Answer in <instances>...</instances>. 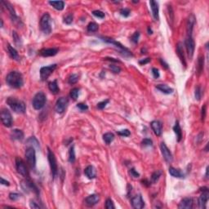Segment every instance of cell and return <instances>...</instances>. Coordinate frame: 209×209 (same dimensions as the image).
Returning a JSON list of instances; mask_svg holds the SVG:
<instances>
[{"instance_id": "cell-62", "label": "cell", "mask_w": 209, "mask_h": 209, "mask_svg": "<svg viewBox=\"0 0 209 209\" xmlns=\"http://www.w3.org/2000/svg\"><path fill=\"white\" fill-rule=\"evenodd\" d=\"M148 32H149V33H148L149 35H151V34H152V30H151V29H150L149 27L148 28Z\"/></svg>"}, {"instance_id": "cell-29", "label": "cell", "mask_w": 209, "mask_h": 209, "mask_svg": "<svg viewBox=\"0 0 209 209\" xmlns=\"http://www.w3.org/2000/svg\"><path fill=\"white\" fill-rule=\"evenodd\" d=\"M173 131L176 135L177 141H181L182 139V131H181V128L178 121H176L175 123V126L173 127Z\"/></svg>"}, {"instance_id": "cell-54", "label": "cell", "mask_w": 209, "mask_h": 209, "mask_svg": "<svg viewBox=\"0 0 209 209\" xmlns=\"http://www.w3.org/2000/svg\"><path fill=\"white\" fill-rule=\"evenodd\" d=\"M129 173H130V175L132 176V177H135V178H137V177H139L140 176V174L136 171L134 168H131V169H130V171H129Z\"/></svg>"}, {"instance_id": "cell-53", "label": "cell", "mask_w": 209, "mask_h": 209, "mask_svg": "<svg viewBox=\"0 0 209 209\" xmlns=\"http://www.w3.org/2000/svg\"><path fill=\"white\" fill-rule=\"evenodd\" d=\"M152 140L148 138H145L142 140V145L144 146H150V145H152Z\"/></svg>"}, {"instance_id": "cell-47", "label": "cell", "mask_w": 209, "mask_h": 209, "mask_svg": "<svg viewBox=\"0 0 209 209\" xmlns=\"http://www.w3.org/2000/svg\"><path fill=\"white\" fill-rule=\"evenodd\" d=\"M118 134L119 136H129L131 135V132L128 129H123V130L118 131Z\"/></svg>"}, {"instance_id": "cell-50", "label": "cell", "mask_w": 209, "mask_h": 209, "mask_svg": "<svg viewBox=\"0 0 209 209\" xmlns=\"http://www.w3.org/2000/svg\"><path fill=\"white\" fill-rule=\"evenodd\" d=\"M73 21V15H68V16H66L65 18H64V22H65V24H67V25H70L71 24Z\"/></svg>"}, {"instance_id": "cell-20", "label": "cell", "mask_w": 209, "mask_h": 209, "mask_svg": "<svg viewBox=\"0 0 209 209\" xmlns=\"http://www.w3.org/2000/svg\"><path fill=\"white\" fill-rule=\"evenodd\" d=\"M195 24V17L194 16L191 14L187 21V26H186V30H187V36H192V33H193V29H194V26Z\"/></svg>"}, {"instance_id": "cell-59", "label": "cell", "mask_w": 209, "mask_h": 209, "mask_svg": "<svg viewBox=\"0 0 209 209\" xmlns=\"http://www.w3.org/2000/svg\"><path fill=\"white\" fill-rule=\"evenodd\" d=\"M160 62H161V64H162V65H163V67H164L165 69H168V65H167V63H166L165 61H163V59H161V60H160Z\"/></svg>"}, {"instance_id": "cell-57", "label": "cell", "mask_w": 209, "mask_h": 209, "mask_svg": "<svg viewBox=\"0 0 209 209\" xmlns=\"http://www.w3.org/2000/svg\"><path fill=\"white\" fill-rule=\"evenodd\" d=\"M150 61V58H145V59H144V60H141V61H139V63L140 65H145V64H147Z\"/></svg>"}, {"instance_id": "cell-40", "label": "cell", "mask_w": 209, "mask_h": 209, "mask_svg": "<svg viewBox=\"0 0 209 209\" xmlns=\"http://www.w3.org/2000/svg\"><path fill=\"white\" fill-rule=\"evenodd\" d=\"M27 143L28 144H32L33 145V147L36 146V147H39V141L37 140V139L35 138V136H32L30 139H28L27 140Z\"/></svg>"}, {"instance_id": "cell-15", "label": "cell", "mask_w": 209, "mask_h": 209, "mask_svg": "<svg viewBox=\"0 0 209 209\" xmlns=\"http://www.w3.org/2000/svg\"><path fill=\"white\" fill-rule=\"evenodd\" d=\"M131 203L132 208H134L136 209H141L145 207V202L142 199V196L140 194L133 197L131 199Z\"/></svg>"}, {"instance_id": "cell-58", "label": "cell", "mask_w": 209, "mask_h": 209, "mask_svg": "<svg viewBox=\"0 0 209 209\" xmlns=\"http://www.w3.org/2000/svg\"><path fill=\"white\" fill-rule=\"evenodd\" d=\"M1 184H2V185H8V186L9 185H10L9 181H8L4 180V179L3 178V177L1 178Z\"/></svg>"}, {"instance_id": "cell-48", "label": "cell", "mask_w": 209, "mask_h": 209, "mask_svg": "<svg viewBox=\"0 0 209 209\" xmlns=\"http://www.w3.org/2000/svg\"><path fill=\"white\" fill-rule=\"evenodd\" d=\"M92 14L98 18H104L105 17V13L101 11H99V10H96V11H93L92 12Z\"/></svg>"}, {"instance_id": "cell-6", "label": "cell", "mask_w": 209, "mask_h": 209, "mask_svg": "<svg viewBox=\"0 0 209 209\" xmlns=\"http://www.w3.org/2000/svg\"><path fill=\"white\" fill-rule=\"evenodd\" d=\"M45 103H46V96L43 91H39L34 97L32 105L35 109L39 110L44 107Z\"/></svg>"}, {"instance_id": "cell-31", "label": "cell", "mask_w": 209, "mask_h": 209, "mask_svg": "<svg viewBox=\"0 0 209 209\" xmlns=\"http://www.w3.org/2000/svg\"><path fill=\"white\" fill-rule=\"evenodd\" d=\"M48 88L49 90L52 91L53 94H57L59 91V87L57 85V80H54L52 82H50L48 83Z\"/></svg>"}, {"instance_id": "cell-55", "label": "cell", "mask_w": 209, "mask_h": 209, "mask_svg": "<svg viewBox=\"0 0 209 209\" xmlns=\"http://www.w3.org/2000/svg\"><path fill=\"white\" fill-rule=\"evenodd\" d=\"M30 207L31 208H34V209H38V208H40L41 207H40V205L38 204L37 203H35L34 200H31L30 203Z\"/></svg>"}, {"instance_id": "cell-33", "label": "cell", "mask_w": 209, "mask_h": 209, "mask_svg": "<svg viewBox=\"0 0 209 209\" xmlns=\"http://www.w3.org/2000/svg\"><path fill=\"white\" fill-rule=\"evenodd\" d=\"M103 140H104L105 144L109 145L114 140V135L112 132H107V133L103 135Z\"/></svg>"}, {"instance_id": "cell-32", "label": "cell", "mask_w": 209, "mask_h": 209, "mask_svg": "<svg viewBox=\"0 0 209 209\" xmlns=\"http://www.w3.org/2000/svg\"><path fill=\"white\" fill-rule=\"evenodd\" d=\"M203 64H204V58L203 57H200L198 60V65H197V73L200 75L203 70Z\"/></svg>"}, {"instance_id": "cell-9", "label": "cell", "mask_w": 209, "mask_h": 209, "mask_svg": "<svg viewBox=\"0 0 209 209\" xmlns=\"http://www.w3.org/2000/svg\"><path fill=\"white\" fill-rule=\"evenodd\" d=\"M57 65L56 64L48 65V66H44L40 69V78L41 80H46L47 78L53 73V71L57 69Z\"/></svg>"}, {"instance_id": "cell-44", "label": "cell", "mask_w": 209, "mask_h": 209, "mask_svg": "<svg viewBox=\"0 0 209 209\" xmlns=\"http://www.w3.org/2000/svg\"><path fill=\"white\" fill-rule=\"evenodd\" d=\"M115 208L114 205H113V201L111 200L110 199H108L106 202H105V208L107 209H113Z\"/></svg>"}, {"instance_id": "cell-12", "label": "cell", "mask_w": 209, "mask_h": 209, "mask_svg": "<svg viewBox=\"0 0 209 209\" xmlns=\"http://www.w3.org/2000/svg\"><path fill=\"white\" fill-rule=\"evenodd\" d=\"M16 167L17 170V172L21 174L24 177H28L29 176V172L26 167V163L23 162L21 158H16Z\"/></svg>"}, {"instance_id": "cell-60", "label": "cell", "mask_w": 209, "mask_h": 209, "mask_svg": "<svg viewBox=\"0 0 209 209\" xmlns=\"http://www.w3.org/2000/svg\"><path fill=\"white\" fill-rule=\"evenodd\" d=\"M105 60L109 61H113V62H120L118 60H115L114 58H110V57H106V58H105Z\"/></svg>"}, {"instance_id": "cell-38", "label": "cell", "mask_w": 209, "mask_h": 209, "mask_svg": "<svg viewBox=\"0 0 209 209\" xmlns=\"http://www.w3.org/2000/svg\"><path fill=\"white\" fill-rule=\"evenodd\" d=\"M161 175H162L161 171H156V172H154L152 174V176H151V179H152L153 182L154 183L157 182L158 180L160 178Z\"/></svg>"}, {"instance_id": "cell-52", "label": "cell", "mask_w": 209, "mask_h": 209, "mask_svg": "<svg viewBox=\"0 0 209 209\" xmlns=\"http://www.w3.org/2000/svg\"><path fill=\"white\" fill-rule=\"evenodd\" d=\"M206 112H207V108H206V105H203L202 107V109H201V118H202V121L203 122L205 119V117H206Z\"/></svg>"}, {"instance_id": "cell-34", "label": "cell", "mask_w": 209, "mask_h": 209, "mask_svg": "<svg viewBox=\"0 0 209 209\" xmlns=\"http://www.w3.org/2000/svg\"><path fill=\"white\" fill-rule=\"evenodd\" d=\"M75 161V151H74V146L72 145L70 149L69 152V162L70 163H74Z\"/></svg>"}, {"instance_id": "cell-14", "label": "cell", "mask_w": 209, "mask_h": 209, "mask_svg": "<svg viewBox=\"0 0 209 209\" xmlns=\"http://www.w3.org/2000/svg\"><path fill=\"white\" fill-rule=\"evenodd\" d=\"M21 186L23 188V190L26 192H35L36 194H39V190L38 188L36 187L34 182H32L30 180H26V181H23L21 182Z\"/></svg>"}, {"instance_id": "cell-13", "label": "cell", "mask_w": 209, "mask_h": 209, "mask_svg": "<svg viewBox=\"0 0 209 209\" xmlns=\"http://www.w3.org/2000/svg\"><path fill=\"white\" fill-rule=\"evenodd\" d=\"M201 191H203L202 194L199 199V206L200 208H206V203L208 200L209 193L208 188L203 187L201 189Z\"/></svg>"}, {"instance_id": "cell-22", "label": "cell", "mask_w": 209, "mask_h": 209, "mask_svg": "<svg viewBox=\"0 0 209 209\" xmlns=\"http://www.w3.org/2000/svg\"><path fill=\"white\" fill-rule=\"evenodd\" d=\"M176 52L178 55L180 60L181 61L182 65L186 67V61H185V54H184V49H183V45L181 43H179L176 47Z\"/></svg>"}, {"instance_id": "cell-46", "label": "cell", "mask_w": 209, "mask_h": 209, "mask_svg": "<svg viewBox=\"0 0 209 209\" xmlns=\"http://www.w3.org/2000/svg\"><path fill=\"white\" fill-rule=\"evenodd\" d=\"M20 197H21V194H17V193H11V194H9V199L12 201L17 200V199H20Z\"/></svg>"}, {"instance_id": "cell-27", "label": "cell", "mask_w": 209, "mask_h": 209, "mask_svg": "<svg viewBox=\"0 0 209 209\" xmlns=\"http://www.w3.org/2000/svg\"><path fill=\"white\" fill-rule=\"evenodd\" d=\"M156 88L164 94H172L173 92V89L166 84H158L156 86Z\"/></svg>"}, {"instance_id": "cell-42", "label": "cell", "mask_w": 209, "mask_h": 209, "mask_svg": "<svg viewBox=\"0 0 209 209\" xmlns=\"http://www.w3.org/2000/svg\"><path fill=\"white\" fill-rule=\"evenodd\" d=\"M131 11L128 8H122L120 10V14L124 17H128L130 16Z\"/></svg>"}, {"instance_id": "cell-8", "label": "cell", "mask_w": 209, "mask_h": 209, "mask_svg": "<svg viewBox=\"0 0 209 209\" xmlns=\"http://www.w3.org/2000/svg\"><path fill=\"white\" fill-rule=\"evenodd\" d=\"M185 46L188 56L190 57V59H192V57L194 56V49H195V43H194V40L193 39V36H187L186 37V39L185 40Z\"/></svg>"}, {"instance_id": "cell-1", "label": "cell", "mask_w": 209, "mask_h": 209, "mask_svg": "<svg viewBox=\"0 0 209 209\" xmlns=\"http://www.w3.org/2000/svg\"><path fill=\"white\" fill-rule=\"evenodd\" d=\"M6 82L9 87L12 88H20L24 84V80L22 74L18 71H12L10 72L6 78Z\"/></svg>"}, {"instance_id": "cell-17", "label": "cell", "mask_w": 209, "mask_h": 209, "mask_svg": "<svg viewBox=\"0 0 209 209\" xmlns=\"http://www.w3.org/2000/svg\"><path fill=\"white\" fill-rule=\"evenodd\" d=\"M100 201V196L98 194H91V195L87 196V198L85 199V204L88 206V207H92L94 205H96V203H98V202Z\"/></svg>"}, {"instance_id": "cell-26", "label": "cell", "mask_w": 209, "mask_h": 209, "mask_svg": "<svg viewBox=\"0 0 209 209\" xmlns=\"http://www.w3.org/2000/svg\"><path fill=\"white\" fill-rule=\"evenodd\" d=\"M169 173L172 176L176 177V178H184L185 177V175L181 170L174 168L172 167H169Z\"/></svg>"}, {"instance_id": "cell-4", "label": "cell", "mask_w": 209, "mask_h": 209, "mask_svg": "<svg viewBox=\"0 0 209 209\" xmlns=\"http://www.w3.org/2000/svg\"><path fill=\"white\" fill-rule=\"evenodd\" d=\"M48 158L49 162V165L51 168V173L53 178H55L57 176L58 173V167H57V162L56 156L54 154V153L52 152L50 149H48Z\"/></svg>"}, {"instance_id": "cell-45", "label": "cell", "mask_w": 209, "mask_h": 209, "mask_svg": "<svg viewBox=\"0 0 209 209\" xmlns=\"http://www.w3.org/2000/svg\"><path fill=\"white\" fill-rule=\"evenodd\" d=\"M194 95H195V98L197 100H200L201 96H202V91H201V87H199V86H198V87L195 88V93H194Z\"/></svg>"}, {"instance_id": "cell-7", "label": "cell", "mask_w": 209, "mask_h": 209, "mask_svg": "<svg viewBox=\"0 0 209 209\" xmlns=\"http://www.w3.org/2000/svg\"><path fill=\"white\" fill-rule=\"evenodd\" d=\"M26 158L28 164L31 168H35L36 166V153L33 146H30L26 149Z\"/></svg>"}, {"instance_id": "cell-28", "label": "cell", "mask_w": 209, "mask_h": 209, "mask_svg": "<svg viewBox=\"0 0 209 209\" xmlns=\"http://www.w3.org/2000/svg\"><path fill=\"white\" fill-rule=\"evenodd\" d=\"M8 53L9 55H10V57H12L13 60H15V61H19L20 60V56L18 54L17 51L14 48H12L10 44L8 45Z\"/></svg>"}, {"instance_id": "cell-2", "label": "cell", "mask_w": 209, "mask_h": 209, "mask_svg": "<svg viewBox=\"0 0 209 209\" xmlns=\"http://www.w3.org/2000/svg\"><path fill=\"white\" fill-rule=\"evenodd\" d=\"M7 104L15 113H24L26 112V104L22 100H18L15 97H8L7 99Z\"/></svg>"}, {"instance_id": "cell-51", "label": "cell", "mask_w": 209, "mask_h": 209, "mask_svg": "<svg viewBox=\"0 0 209 209\" xmlns=\"http://www.w3.org/2000/svg\"><path fill=\"white\" fill-rule=\"evenodd\" d=\"M77 108H78L81 111H85L88 109V106L86 104H83V103H78L77 105Z\"/></svg>"}, {"instance_id": "cell-16", "label": "cell", "mask_w": 209, "mask_h": 209, "mask_svg": "<svg viewBox=\"0 0 209 209\" xmlns=\"http://www.w3.org/2000/svg\"><path fill=\"white\" fill-rule=\"evenodd\" d=\"M160 149H161V152H162V154H163V158L165 159L166 162H167V163H171V162L172 161V153L171 151L169 150V149L167 148V146L166 145L165 143H161L160 145Z\"/></svg>"}, {"instance_id": "cell-11", "label": "cell", "mask_w": 209, "mask_h": 209, "mask_svg": "<svg viewBox=\"0 0 209 209\" xmlns=\"http://www.w3.org/2000/svg\"><path fill=\"white\" fill-rule=\"evenodd\" d=\"M1 120L3 124L7 127H10L12 124V117L8 109H3L1 111Z\"/></svg>"}, {"instance_id": "cell-61", "label": "cell", "mask_w": 209, "mask_h": 209, "mask_svg": "<svg viewBox=\"0 0 209 209\" xmlns=\"http://www.w3.org/2000/svg\"><path fill=\"white\" fill-rule=\"evenodd\" d=\"M208 167L206 169V178H208Z\"/></svg>"}, {"instance_id": "cell-63", "label": "cell", "mask_w": 209, "mask_h": 209, "mask_svg": "<svg viewBox=\"0 0 209 209\" xmlns=\"http://www.w3.org/2000/svg\"><path fill=\"white\" fill-rule=\"evenodd\" d=\"M3 20H1V27H3Z\"/></svg>"}, {"instance_id": "cell-24", "label": "cell", "mask_w": 209, "mask_h": 209, "mask_svg": "<svg viewBox=\"0 0 209 209\" xmlns=\"http://www.w3.org/2000/svg\"><path fill=\"white\" fill-rule=\"evenodd\" d=\"M149 5H150V8L152 10V14L153 17L154 18L155 21L158 20V11H159V8H158V3H157L156 1H149Z\"/></svg>"}, {"instance_id": "cell-19", "label": "cell", "mask_w": 209, "mask_h": 209, "mask_svg": "<svg viewBox=\"0 0 209 209\" xmlns=\"http://www.w3.org/2000/svg\"><path fill=\"white\" fill-rule=\"evenodd\" d=\"M150 126H151V128H152V130L154 131V134H155L157 136H161L162 128H163L161 122H159V121L154 120V121L151 122Z\"/></svg>"}, {"instance_id": "cell-5", "label": "cell", "mask_w": 209, "mask_h": 209, "mask_svg": "<svg viewBox=\"0 0 209 209\" xmlns=\"http://www.w3.org/2000/svg\"><path fill=\"white\" fill-rule=\"evenodd\" d=\"M100 39H102L104 42H105V43L112 44L113 46H115L117 48H118L119 51H120V52H122V54L124 56V57H132L131 52L127 48H124V46H122L120 43H118L117 41H115L114 39H109V38H106V37H102V38H100Z\"/></svg>"}, {"instance_id": "cell-18", "label": "cell", "mask_w": 209, "mask_h": 209, "mask_svg": "<svg viewBox=\"0 0 209 209\" xmlns=\"http://www.w3.org/2000/svg\"><path fill=\"white\" fill-rule=\"evenodd\" d=\"M194 201L192 198H185L180 202L178 208L180 209H191L193 208Z\"/></svg>"}, {"instance_id": "cell-3", "label": "cell", "mask_w": 209, "mask_h": 209, "mask_svg": "<svg viewBox=\"0 0 209 209\" xmlns=\"http://www.w3.org/2000/svg\"><path fill=\"white\" fill-rule=\"evenodd\" d=\"M40 29L46 35L52 32V19L48 13H45L40 20Z\"/></svg>"}, {"instance_id": "cell-25", "label": "cell", "mask_w": 209, "mask_h": 209, "mask_svg": "<svg viewBox=\"0 0 209 209\" xmlns=\"http://www.w3.org/2000/svg\"><path fill=\"white\" fill-rule=\"evenodd\" d=\"M84 174L88 179H94L96 176V172L93 166L89 165L84 170Z\"/></svg>"}, {"instance_id": "cell-35", "label": "cell", "mask_w": 209, "mask_h": 209, "mask_svg": "<svg viewBox=\"0 0 209 209\" xmlns=\"http://www.w3.org/2000/svg\"><path fill=\"white\" fill-rule=\"evenodd\" d=\"M98 28H99V26L96 23L91 22L87 26V31L88 32H96V31L98 30Z\"/></svg>"}, {"instance_id": "cell-10", "label": "cell", "mask_w": 209, "mask_h": 209, "mask_svg": "<svg viewBox=\"0 0 209 209\" xmlns=\"http://www.w3.org/2000/svg\"><path fill=\"white\" fill-rule=\"evenodd\" d=\"M68 104H69V99L67 97H61L57 100V103L55 105V110L58 113H64L68 106Z\"/></svg>"}, {"instance_id": "cell-23", "label": "cell", "mask_w": 209, "mask_h": 209, "mask_svg": "<svg viewBox=\"0 0 209 209\" xmlns=\"http://www.w3.org/2000/svg\"><path fill=\"white\" fill-rule=\"evenodd\" d=\"M10 136L14 140H21L24 138V132L20 129H13L10 133Z\"/></svg>"}, {"instance_id": "cell-43", "label": "cell", "mask_w": 209, "mask_h": 209, "mask_svg": "<svg viewBox=\"0 0 209 209\" xmlns=\"http://www.w3.org/2000/svg\"><path fill=\"white\" fill-rule=\"evenodd\" d=\"M109 69L113 71L114 74H119L120 71H121V69L119 66L118 65H109Z\"/></svg>"}, {"instance_id": "cell-36", "label": "cell", "mask_w": 209, "mask_h": 209, "mask_svg": "<svg viewBox=\"0 0 209 209\" xmlns=\"http://www.w3.org/2000/svg\"><path fill=\"white\" fill-rule=\"evenodd\" d=\"M78 79H79V77H78V74H71L68 78V83L70 84H75L78 81Z\"/></svg>"}, {"instance_id": "cell-30", "label": "cell", "mask_w": 209, "mask_h": 209, "mask_svg": "<svg viewBox=\"0 0 209 209\" xmlns=\"http://www.w3.org/2000/svg\"><path fill=\"white\" fill-rule=\"evenodd\" d=\"M49 4L52 5V7L58 11H61L64 9L65 7V3L63 1H49Z\"/></svg>"}, {"instance_id": "cell-39", "label": "cell", "mask_w": 209, "mask_h": 209, "mask_svg": "<svg viewBox=\"0 0 209 209\" xmlns=\"http://www.w3.org/2000/svg\"><path fill=\"white\" fill-rule=\"evenodd\" d=\"M12 37H13V39H14V41H15V44H17V45H18V47H20V46L21 45V39H20V37H19L17 34V32L13 31Z\"/></svg>"}, {"instance_id": "cell-41", "label": "cell", "mask_w": 209, "mask_h": 209, "mask_svg": "<svg viewBox=\"0 0 209 209\" xmlns=\"http://www.w3.org/2000/svg\"><path fill=\"white\" fill-rule=\"evenodd\" d=\"M109 100L107 99V100H105L103 101H101V102H99L98 104H97V108L100 109H103L105 108V106L109 104Z\"/></svg>"}, {"instance_id": "cell-37", "label": "cell", "mask_w": 209, "mask_h": 209, "mask_svg": "<svg viewBox=\"0 0 209 209\" xmlns=\"http://www.w3.org/2000/svg\"><path fill=\"white\" fill-rule=\"evenodd\" d=\"M78 93H79V88L78 87H75V88H73L71 91H70V96L73 100H76L78 96Z\"/></svg>"}, {"instance_id": "cell-49", "label": "cell", "mask_w": 209, "mask_h": 209, "mask_svg": "<svg viewBox=\"0 0 209 209\" xmlns=\"http://www.w3.org/2000/svg\"><path fill=\"white\" fill-rule=\"evenodd\" d=\"M139 38H140V33L139 32H135V34L131 36V41L134 43V44H137L138 41H139Z\"/></svg>"}, {"instance_id": "cell-21", "label": "cell", "mask_w": 209, "mask_h": 209, "mask_svg": "<svg viewBox=\"0 0 209 209\" xmlns=\"http://www.w3.org/2000/svg\"><path fill=\"white\" fill-rule=\"evenodd\" d=\"M58 52V49L57 48H45L40 51V55L42 57H54L56 56Z\"/></svg>"}, {"instance_id": "cell-56", "label": "cell", "mask_w": 209, "mask_h": 209, "mask_svg": "<svg viewBox=\"0 0 209 209\" xmlns=\"http://www.w3.org/2000/svg\"><path fill=\"white\" fill-rule=\"evenodd\" d=\"M152 74L154 78H158L159 77V72H158V70L156 69V68H153L152 69Z\"/></svg>"}]
</instances>
